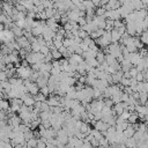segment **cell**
Masks as SVG:
<instances>
[{
	"instance_id": "cell-1",
	"label": "cell",
	"mask_w": 148,
	"mask_h": 148,
	"mask_svg": "<svg viewBox=\"0 0 148 148\" xmlns=\"http://www.w3.org/2000/svg\"><path fill=\"white\" fill-rule=\"evenodd\" d=\"M27 91H28V94H30L31 96H35L37 95L40 92V88L37 87V85L35 82H31L28 87H27Z\"/></svg>"
},
{
	"instance_id": "cell-2",
	"label": "cell",
	"mask_w": 148,
	"mask_h": 148,
	"mask_svg": "<svg viewBox=\"0 0 148 148\" xmlns=\"http://www.w3.org/2000/svg\"><path fill=\"white\" fill-rule=\"evenodd\" d=\"M123 78V72L122 71H118V72H115L114 74H111V79H112V85H118L120 82Z\"/></svg>"
},
{
	"instance_id": "cell-3",
	"label": "cell",
	"mask_w": 148,
	"mask_h": 148,
	"mask_svg": "<svg viewBox=\"0 0 148 148\" xmlns=\"http://www.w3.org/2000/svg\"><path fill=\"white\" fill-rule=\"evenodd\" d=\"M134 133H135V131L133 130L132 125H131V124H128L127 128H126L125 131L123 132V137H124L125 139H130V138H132V137H133V134H134Z\"/></svg>"
},
{
	"instance_id": "cell-4",
	"label": "cell",
	"mask_w": 148,
	"mask_h": 148,
	"mask_svg": "<svg viewBox=\"0 0 148 148\" xmlns=\"http://www.w3.org/2000/svg\"><path fill=\"white\" fill-rule=\"evenodd\" d=\"M134 112L135 114H140V115H143V116H147L148 115V109L146 105H135L134 108Z\"/></svg>"
},
{
	"instance_id": "cell-5",
	"label": "cell",
	"mask_w": 148,
	"mask_h": 148,
	"mask_svg": "<svg viewBox=\"0 0 148 148\" xmlns=\"http://www.w3.org/2000/svg\"><path fill=\"white\" fill-rule=\"evenodd\" d=\"M108 127H109V126H108V124L103 123L102 120L96 122V123H95V125H94V128H95V130H97V131H100V132H104V131H106Z\"/></svg>"
},
{
	"instance_id": "cell-6",
	"label": "cell",
	"mask_w": 148,
	"mask_h": 148,
	"mask_svg": "<svg viewBox=\"0 0 148 148\" xmlns=\"http://www.w3.org/2000/svg\"><path fill=\"white\" fill-rule=\"evenodd\" d=\"M111 35V43H118L120 41V35L118 34V31L116 29H112L110 31Z\"/></svg>"
},
{
	"instance_id": "cell-7",
	"label": "cell",
	"mask_w": 148,
	"mask_h": 148,
	"mask_svg": "<svg viewBox=\"0 0 148 148\" xmlns=\"http://www.w3.org/2000/svg\"><path fill=\"white\" fill-rule=\"evenodd\" d=\"M43 28H44V27H41V26L34 27V28H31L30 32H31V35H32L34 37H38V36H42V34H43Z\"/></svg>"
},
{
	"instance_id": "cell-8",
	"label": "cell",
	"mask_w": 148,
	"mask_h": 148,
	"mask_svg": "<svg viewBox=\"0 0 148 148\" xmlns=\"http://www.w3.org/2000/svg\"><path fill=\"white\" fill-rule=\"evenodd\" d=\"M112 110L115 111V114L116 116H120L123 112H124V108H123V103H118V104H114L112 106Z\"/></svg>"
},
{
	"instance_id": "cell-9",
	"label": "cell",
	"mask_w": 148,
	"mask_h": 148,
	"mask_svg": "<svg viewBox=\"0 0 148 148\" xmlns=\"http://www.w3.org/2000/svg\"><path fill=\"white\" fill-rule=\"evenodd\" d=\"M104 34V30H102V29H96L95 31H92L90 35H89V37L91 40H96V38H100V37H102V35Z\"/></svg>"
},
{
	"instance_id": "cell-10",
	"label": "cell",
	"mask_w": 148,
	"mask_h": 148,
	"mask_svg": "<svg viewBox=\"0 0 148 148\" xmlns=\"http://www.w3.org/2000/svg\"><path fill=\"white\" fill-rule=\"evenodd\" d=\"M128 124H131V125H133V124H137V123H139V119H138V115L135 114V112H131L130 114V117H128V119L126 120Z\"/></svg>"
},
{
	"instance_id": "cell-11",
	"label": "cell",
	"mask_w": 148,
	"mask_h": 148,
	"mask_svg": "<svg viewBox=\"0 0 148 148\" xmlns=\"http://www.w3.org/2000/svg\"><path fill=\"white\" fill-rule=\"evenodd\" d=\"M36 85H37V87H38L40 89L41 88H43V87H46L48 86V80L46 79H44L43 77H38V79L36 80V82H35Z\"/></svg>"
},
{
	"instance_id": "cell-12",
	"label": "cell",
	"mask_w": 148,
	"mask_h": 148,
	"mask_svg": "<svg viewBox=\"0 0 148 148\" xmlns=\"http://www.w3.org/2000/svg\"><path fill=\"white\" fill-rule=\"evenodd\" d=\"M9 110V101L7 100H0V111H8Z\"/></svg>"
},
{
	"instance_id": "cell-13",
	"label": "cell",
	"mask_w": 148,
	"mask_h": 148,
	"mask_svg": "<svg viewBox=\"0 0 148 148\" xmlns=\"http://www.w3.org/2000/svg\"><path fill=\"white\" fill-rule=\"evenodd\" d=\"M95 59H96V61L98 63V65H101V64H103L104 60H105V54H104L102 51H98V52L96 53V56H95Z\"/></svg>"
},
{
	"instance_id": "cell-14",
	"label": "cell",
	"mask_w": 148,
	"mask_h": 148,
	"mask_svg": "<svg viewBox=\"0 0 148 148\" xmlns=\"http://www.w3.org/2000/svg\"><path fill=\"white\" fill-rule=\"evenodd\" d=\"M69 60H72L73 63H75V64H81L82 61H83V59H82V57H81V56H78V54H72L71 56V58H69Z\"/></svg>"
},
{
	"instance_id": "cell-15",
	"label": "cell",
	"mask_w": 148,
	"mask_h": 148,
	"mask_svg": "<svg viewBox=\"0 0 148 148\" xmlns=\"http://www.w3.org/2000/svg\"><path fill=\"white\" fill-rule=\"evenodd\" d=\"M50 53H51V56H52V59L53 60H60L63 57H61V53L58 51V50H52V51H50Z\"/></svg>"
},
{
	"instance_id": "cell-16",
	"label": "cell",
	"mask_w": 148,
	"mask_h": 148,
	"mask_svg": "<svg viewBox=\"0 0 148 148\" xmlns=\"http://www.w3.org/2000/svg\"><path fill=\"white\" fill-rule=\"evenodd\" d=\"M139 40H140V42L143 45H146L148 43V32L147 31H142V34L139 36Z\"/></svg>"
},
{
	"instance_id": "cell-17",
	"label": "cell",
	"mask_w": 148,
	"mask_h": 148,
	"mask_svg": "<svg viewBox=\"0 0 148 148\" xmlns=\"http://www.w3.org/2000/svg\"><path fill=\"white\" fill-rule=\"evenodd\" d=\"M40 125H41V119H40V118H37V119H35V120H32V122L30 123L29 128L31 130V131H34V130H36Z\"/></svg>"
},
{
	"instance_id": "cell-18",
	"label": "cell",
	"mask_w": 148,
	"mask_h": 148,
	"mask_svg": "<svg viewBox=\"0 0 148 148\" xmlns=\"http://www.w3.org/2000/svg\"><path fill=\"white\" fill-rule=\"evenodd\" d=\"M37 141H38V139H36V138H32L28 141H26V145L28 148H36V145H37Z\"/></svg>"
},
{
	"instance_id": "cell-19",
	"label": "cell",
	"mask_w": 148,
	"mask_h": 148,
	"mask_svg": "<svg viewBox=\"0 0 148 148\" xmlns=\"http://www.w3.org/2000/svg\"><path fill=\"white\" fill-rule=\"evenodd\" d=\"M90 134H91L92 137H94V138H95L97 141H98L101 138H103V137H102V134H101V132H100V131H97V130H95V128H91Z\"/></svg>"
},
{
	"instance_id": "cell-20",
	"label": "cell",
	"mask_w": 148,
	"mask_h": 148,
	"mask_svg": "<svg viewBox=\"0 0 148 148\" xmlns=\"http://www.w3.org/2000/svg\"><path fill=\"white\" fill-rule=\"evenodd\" d=\"M30 48H31V52L38 53V52H40V49H41V45L37 43V41H36V42H34V43L30 44Z\"/></svg>"
},
{
	"instance_id": "cell-21",
	"label": "cell",
	"mask_w": 148,
	"mask_h": 148,
	"mask_svg": "<svg viewBox=\"0 0 148 148\" xmlns=\"http://www.w3.org/2000/svg\"><path fill=\"white\" fill-rule=\"evenodd\" d=\"M32 97H34L35 102H46V97H45L44 95H42L41 92H38V94L35 95V96H32Z\"/></svg>"
},
{
	"instance_id": "cell-22",
	"label": "cell",
	"mask_w": 148,
	"mask_h": 148,
	"mask_svg": "<svg viewBox=\"0 0 148 148\" xmlns=\"http://www.w3.org/2000/svg\"><path fill=\"white\" fill-rule=\"evenodd\" d=\"M32 138H34V133H32L31 130H29V131H27V132L23 133V139H24V141H28V140H30V139H32Z\"/></svg>"
},
{
	"instance_id": "cell-23",
	"label": "cell",
	"mask_w": 148,
	"mask_h": 148,
	"mask_svg": "<svg viewBox=\"0 0 148 148\" xmlns=\"http://www.w3.org/2000/svg\"><path fill=\"white\" fill-rule=\"evenodd\" d=\"M105 9H104V7H97V8H95V16H103L104 14H105Z\"/></svg>"
},
{
	"instance_id": "cell-24",
	"label": "cell",
	"mask_w": 148,
	"mask_h": 148,
	"mask_svg": "<svg viewBox=\"0 0 148 148\" xmlns=\"http://www.w3.org/2000/svg\"><path fill=\"white\" fill-rule=\"evenodd\" d=\"M74 44V42H73V40H68V38H64V41H63V46L64 48H66V49H68L69 46H72Z\"/></svg>"
},
{
	"instance_id": "cell-25",
	"label": "cell",
	"mask_w": 148,
	"mask_h": 148,
	"mask_svg": "<svg viewBox=\"0 0 148 148\" xmlns=\"http://www.w3.org/2000/svg\"><path fill=\"white\" fill-rule=\"evenodd\" d=\"M40 111H41V112H48V111H50V106L48 105L46 102H42L41 108H40Z\"/></svg>"
},
{
	"instance_id": "cell-26",
	"label": "cell",
	"mask_w": 148,
	"mask_h": 148,
	"mask_svg": "<svg viewBox=\"0 0 148 148\" xmlns=\"http://www.w3.org/2000/svg\"><path fill=\"white\" fill-rule=\"evenodd\" d=\"M103 104H104V106L110 108V109H112V106H114V103L111 101V98H103Z\"/></svg>"
},
{
	"instance_id": "cell-27",
	"label": "cell",
	"mask_w": 148,
	"mask_h": 148,
	"mask_svg": "<svg viewBox=\"0 0 148 148\" xmlns=\"http://www.w3.org/2000/svg\"><path fill=\"white\" fill-rule=\"evenodd\" d=\"M40 92L42 95H44L46 98L49 97V95H50V90H49V88H48V86L46 87H43V88H41L40 89Z\"/></svg>"
},
{
	"instance_id": "cell-28",
	"label": "cell",
	"mask_w": 148,
	"mask_h": 148,
	"mask_svg": "<svg viewBox=\"0 0 148 148\" xmlns=\"http://www.w3.org/2000/svg\"><path fill=\"white\" fill-rule=\"evenodd\" d=\"M89 35L86 32V31H83L81 28L79 29V31H78V37H79V38H81V40H85L86 38V37H88Z\"/></svg>"
},
{
	"instance_id": "cell-29",
	"label": "cell",
	"mask_w": 148,
	"mask_h": 148,
	"mask_svg": "<svg viewBox=\"0 0 148 148\" xmlns=\"http://www.w3.org/2000/svg\"><path fill=\"white\" fill-rule=\"evenodd\" d=\"M40 53L41 54H43L44 57L46 54H49L50 53V50H49V48L48 46H41V49H40Z\"/></svg>"
},
{
	"instance_id": "cell-30",
	"label": "cell",
	"mask_w": 148,
	"mask_h": 148,
	"mask_svg": "<svg viewBox=\"0 0 148 148\" xmlns=\"http://www.w3.org/2000/svg\"><path fill=\"white\" fill-rule=\"evenodd\" d=\"M128 73H130V75H131V78H135V75L139 72L137 71L135 67H131V68H130V71H128Z\"/></svg>"
},
{
	"instance_id": "cell-31",
	"label": "cell",
	"mask_w": 148,
	"mask_h": 148,
	"mask_svg": "<svg viewBox=\"0 0 148 148\" xmlns=\"http://www.w3.org/2000/svg\"><path fill=\"white\" fill-rule=\"evenodd\" d=\"M130 114H131V112H128V111H124V112H123L120 116H118V117H120L124 122H126V120L128 119V117H130Z\"/></svg>"
},
{
	"instance_id": "cell-32",
	"label": "cell",
	"mask_w": 148,
	"mask_h": 148,
	"mask_svg": "<svg viewBox=\"0 0 148 148\" xmlns=\"http://www.w3.org/2000/svg\"><path fill=\"white\" fill-rule=\"evenodd\" d=\"M116 133V126H109L106 130V134H115Z\"/></svg>"
},
{
	"instance_id": "cell-33",
	"label": "cell",
	"mask_w": 148,
	"mask_h": 148,
	"mask_svg": "<svg viewBox=\"0 0 148 148\" xmlns=\"http://www.w3.org/2000/svg\"><path fill=\"white\" fill-rule=\"evenodd\" d=\"M123 87H130V80L128 79H124V78H122V80H120V82H119Z\"/></svg>"
},
{
	"instance_id": "cell-34",
	"label": "cell",
	"mask_w": 148,
	"mask_h": 148,
	"mask_svg": "<svg viewBox=\"0 0 148 148\" xmlns=\"http://www.w3.org/2000/svg\"><path fill=\"white\" fill-rule=\"evenodd\" d=\"M63 29H64L65 31H72L73 27H72V24H71L69 22H67V23H65V24L63 26Z\"/></svg>"
},
{
	"instance_id": "cell-35",
	"label": "cell",
	"mask_w": 148,
	"mask_h": 148,
	"mask_svg": "<svg viewBox=\"0 0 148 148\" xmlns=\"http://www.w3.org/2000/svg\"><path fill=\"white\" fill-rule=\"evenodd\" d=\"M53 59H52V56H51V53H49V54H46L45 57H44V60H43V64H45V63H51Z\"/></svg>"
},
{
	"instance_id": "cell-36",
	"label": "cell",
	"mask_w": 148,
	"mask_h": 148,
	"mask_svg": "<svg viewBox=\"0 0 148 148\" xmlns=\"http://www.w3.org/2000/svg\"><path fill=\"white\" fill-rule=\"evenodd\" d=\"M68 22V18H67V16H66V14L65 15H63L61 17H60V22L59 23H61V27L65 24V23H67Z\"/></svg>"
},
{
	"instance_id": "cell-37",
	"label": "cell",
	"mask_w": 148,
	"mask_h": 148,
	"mask_svg": "<svg viewBox=\"0 0 148 148\" xmlns=\"http://www.w3.org/2000/svg\"><path fill=\"white\" fill-rule=\"evenodd\" d=\"M92 41H94V40H91V38H90V37L88 36V37H86V38H85V40H82V43H83L85 45H87V46H88V45H89V44H90V43H91Z\"/></svg>"
},
{
	"instance_id": "cell-38",
	"label": "cell",
	"mask_w": 148,
	"mask_h": 148,
	"mask_svg": "<svg viewBox=\"0 0 148 148\" xmlns=\"http://www.w3.org/2000/svg\"><path fill=\"white\" fill-rule=\"evenodd\" d=\"M7 77H6V73L5 72H0V82H3V81H7Z\"/></svg>"
},
{
	"instance_id": "cell-39",
	"label": "cell",
	"mask_w": 148,
	"mask_h": 148,
	"mask_svg": "<svg viewBox=\"0 0 148 148\" xmlns=\"http://www.w3.org/2000/svg\"><path fill=\"white\" fill-rule=\"evenodd\" d=\"M46 147V143H44V142H42V141H37V145H36V148H45Z\"/></svg>"
},
{
	"instance_id": "cell-40",
	"label": "cell",
	"mask_w": 148,
	"mask_h": 148,
	"mask_svg": "<svg viewBox=\"0 0 148 148\" xmlns=\"http://www.w3.org/2000/svg\"><path fill=\"white\" fill-rule=\"evenodd\" d=\"M4 29H5V26H4L3 23H0V32L4 31Z\"/></svg>"
},
{
	"instance_id": "cell-41",
	"label": "cell",
	"mask_w": 148,
	"mask_h": 148,
	"mask_svg": "<svg viewBox=\"0 0 148 148\" xmlns=\"http://www.w3.org/2000/svg\"><path fill=\"white\" fill-rule=\"evenodd\" d=\"M45 148H56V146H54V145H50V143H48Z\"/></svg>"
}]
</instances>
